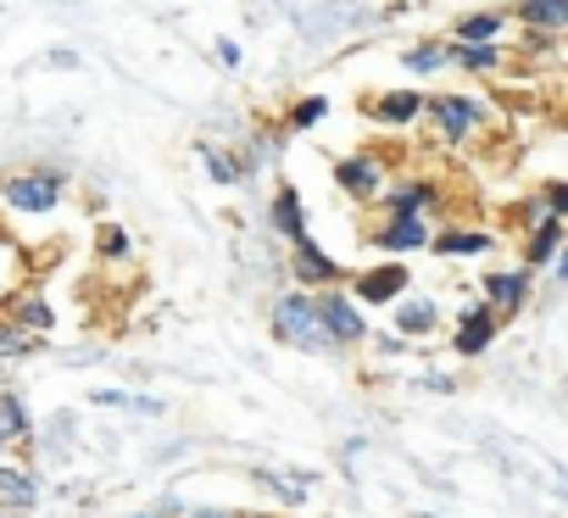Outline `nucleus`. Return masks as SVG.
Listing matches in <instances>:
<instances>
[{
    "instance_id": "obj_1",
    "label": "nucleus",
    "mask_w": 568,
    "mask_h": 518,
    "mask_svg": "<svg viewBox=\"0 0 568 518\" xmlns=\"http://www.w3.org/2000/svg\"><path fill=\"white\" fill-rule=\"evenodd\" d=\"M267 329H273V341H284L291 352H307V357H329V352H341L335 335H329V324H324L318 296L302 291V285H291V291H278V296H273V307H267Z\"/></svg>"
},
{
    "instance_id": "obj_2",
    "label": "nucleus",
    "mask_w": 568,
    "mask_h": 518,
    "mask_svg": "<svg viewBox=\"0 0 568 518\" xmlns=\"http://www.w3.org/2000/svg\"><path fill=\"white\" fill-rule=\"evenodd\" d=\"M62 190H68V173L62 167H34V173H18V179L0 184V206L40 217V212H57L62 206Z\"/></svg>"
},
{
    "instance_id": "obj_3",
    "label": "nucleus",
    "mask_w": 568,
    "mask_h": 518,
    "mask_svg": "<svg viewBox=\"0 0 568 518\" xmlns=\"http://www.w3.org/2000/svg\"><path fill=\"white\" fill-rule=\"evenodd\" d=\"M485 118H490V112H485L479 95H452V90L429 95V123H435V134H440L446 145H463L468 134H479Z\"/></svg>"
},
{
    "instance_id": "obj_4",
    "label": "nucleus",
    "mask_w": 568,
    "mask_h": 518,
    "mask_svg": "<svg viewBox=\"0 0 568 518\" xmlns=\"http://www.w3.org/2000/svg\"><path fill=\"white\" fill-rule=\"evenodd\" d=\"M318 296V307H324V324H329V335H335V346L341 352H357V346H368L374 335H368V313H363V302L341 285V291H313Z\"/></svg>"
},
{
    "instance_id": "obj_5",
    "label": "nucleus",
    "mask_w": 568,
    "mask_h": 518,
    "mask_svg": "<svg viewBox=\"0 0 568 518\" xmlns=\"http://www.w3.org/2000/svg\"><path fill=\"white\" fill-rule=\"evenodd\" d=\"M335 184L352 195V201H379L390 190V162L379 151H352L335 162Z\"/></svg>"
},
{
    "instance_id": "obj_6",
    "label": "nucleus",
    "mask_w": 568,
    "mask_h": 518,
    "mask_svg": "<svg viewBox=\"0 0 568 518\" xmlns=\"http://www.w3.org/2000/svg\"><path fill=\"white\" fill-rule=\"evenodd\" d=\"M291 274H296L302 291H341L346 285V263H335V256L313 234L291 245Z\"/></svg>"
},
{
    "instance_id": "obj_7",
    "label": "nucleus",
    "mask_w": 568,
    "mask_h": 518,
    "mask_svg": "<svg viewBox=\"0 0 568 518\" xmlns=\"http://www.w3.org/2000/svg\"><path fill=\"white\" fill-rule=\"evenodd\" d=\"M407 263L402 256H385V263H374V268H363V274H352V296L363 302V307H396L402 296H407Z\"/></svg>"
},
{
    "instance_id": "obj_8",
    "label": "nucleus",
    "mask_w": 568,
    "mask_h": 518,
    "mask_svg": "<svg viewBox=\"0 0 568 518\" xmlns=\"http://www.w3.org/2000/svg\"><path fill=\"white\" fill-rule=\"evenodd\" d=\"M496 335H501V313L479 296V302H468L463 313H457V329H452V352L457 357H485L490 346H496Z\"/></svg>"
},
{
    "instance_id": "obj_9",
    "label": "nucleus",
    "mask_w": 568,
    "mask_h": 518,
    "mask_svg": "<svg viewBox=\"0 0 568 518\" xmlns=\"http://www.w3.org/2000/svg\"><path fill=\"white\" fill-rule=\"evenodd\" d=\"M374 206H379V217H429V212H440V184L435 179H396Z\"/></svg>"
},
{
    "instance_id": "obj_10",
    "label": "nucleus",
    "mask_w": 568,
    "mask_h": 518,
    "mask_svg": "<svg viewBox=\"0 0 568 518\" xmlns=\"http://www.w3.org/2000/svg\"><path fill=\"white\" fill-rule=\"evenodd\" d=\"M479 296L501 313V318H513V313H524V302L535 296V268H490L485 274V285H479Z\"/></svg>"
},
{
    "instance_id": "obj_11",
    "label": "nucleus",
    "mask_w": 568,
    "mask_h": 518,
    "mask_svg": "<svg viewBox=\"0 0 568 518\" xmlns=\"http://www.w3.org/2000/svg\"><path fill=\"white\" fill-rule=\"evenodd\" d=\"M374 251L385 256H407V251H429L435 245V223L429 217H385L374 234H368Z\"/></svg>"
},
{
    "instance_id": "obj_12",
    "label": "nucleus",
    "mask_w": 568,
    "mask_h": 518,
    "mask_svg": "<svg viewBox=\"0 0 568 518\" xmlns=\"http://www.w3.org/2000/svg\"><path fill=\"white\" fill-rule=\"evenodd\" d=\"M368 118L379 129H413L418 118H429V95H418V90H385V95L368 101Z\"/></svg>"
},
{
    "instance_id": "obj_13",
    "label": "nucleus",
    "mask_w": 568,
    "mask_h": 518,
    "mask_svg": "<svg viewBox=\"0 0 568 518\" xmlns=\"http://www.w3.org/2000/svg\"><path fill=\"white\" fill-rule=\"evenodd\" d=\"M562 245H568V223L562 217H540L535 228H524V268H551L557 256H562Z\"/></svg>"
},
{
    "instance_id": "obj_14",
    "label": "nucleus",
    "mask_w": 568,
    "mask_h": 518,
    "mask_svg": "<svg viewBox=\"0 0 568 518\" xmlns=\"http://www.w3.org/2000/svg\"><path fill=\"white\" fill-rule=\"evenodd\" d=\"M267 223H273V234L278 240H307V206H302V190L296 184H278L273 190V201H267Z\"/></svg>"
},
{
    "instance_id": "obj_15",
    "label": "nucleus",
    "mask_w": 568,
    "mask_h": 518,
    "mask_svg": "<svg viewBox=\"0 0 568 518\" xmlns=\"http://www.w3.org/2000/svg\"><path fill=\"white\" fill-rule=\"evenodd\" d=\"M440 329V302L435 296H402L396 302V335L402 341H424Z\"/></svg>"
},
{
    "instance_id": "obj_16",
    "label": "nucleus",
    "mask_w": 568,
    "mask_h": 518,
    "mask_svg": "<svg viewBox=\"0 0 568 518\" xmlns=\"http://www.w3.org/2000/svg\"><path fill=\"white\" fill-rule=\"evenodd\" d=\"M513 18L524 34H568V0H518Z\"/></svg>"
},
{
    "instance_id": "obj_17",
    "label": "nucleus",
    "mask_w": 568,
    "mask_h": 518,
    "mask_svg": "<svg viewBox=\"0 0 568 518\" xmlns=\"http://www.w3.org/2000/svg\"><path fill=\"white\" fill-rule=\"evenodd\" d=\"M0 501L29 512L40 501V474L34 468H18V463H0Z\"/></svg>"
},
{
    "instance_id": "obj_18",
    "label": "nucleus",
    "mask_w": 568,
    "mask_h": 518,
    "mask_svg": "<svg viewBox=\"0 0 568 518\" xmlns=\"http://www.w3.org/2000/svg\"><path fill=\"white\" fill-rule=\"evenodd\" d=\"M496 245L490 228H435V256H485Z\"/></svg>"
},
{
    "instance_id": "obj_19",
    "label": "nucleus",
    "mask_w": 568,
    "mask_h": 518,
    "mask_svg": "<svg viewBox=\"0 0 568 518\" xmlns=\"http://www.w3.org/2000/svg\"><path fill=\"white\" fill-rule=\"evenodd\" d=\"M501 29H507V12H468L452 23V40L457 45H496Z\"/></svg>"
},
{
    "instance_id": "obj_20",
    "label": "nucleus",
    "mask_w": 568,
    "mask_h": 518,
    "mask_svg": "<svg viewBox=\"0 0 568 518\" xmlns=\"http://www.w3.org/2000/svg\"><path fill=\"white\" fill-rule=\"evenodd\" d=\"M95 407H118V413H140V418H162L168 402L162 396H134V390H90Z\"/></svg>"
},
{
    "instance_id": "obj_21",
    "label": "nucleus",
    "mask_w": 568,
    "mask_h": 518,
    "mask_svg": "<svg viewBox=\"0 0 568 518\" xmlns=\"http://www.w3.org/2000/svg\"><path fill=\"white\" fill-rule=\"evenodd\" d=\"M0 435H7V440H29V435H34L29 402H23L18 390H0Z\"/></svg>"
},
{
    "instance_id": "obj_22",
    "label": "nucleus",
    "mask_w": 568,
    "mask_h": 518,
    "mask_svg": "<svg viewBox=\"0 0 568 518\" xmlns=\"http://www.w3.org/2000/svg\"><path fill=\"white\" fill-rule=\"evenodd\" d=\"M256 485H267L278 501H307V490H313V474H278V468H256Z\"/></svg>"
},
{
    "instance_id": "obj_23",
    "label": "nucleus",
    "mask_w": 568,
    "mask_h": 518,
    "mask_svg": "<svg viewBox=\"0 0 568 518\" xmlns=\"http://www.w3.org/2000/svg\"><path fill=\"white\" fill-rule=\"evenodd\" d=\"M452 62L463 68V73H501V45H457L452 40Z\"/></svg>"
},
{
    "instance_id": "obj_24",
    "label": "nucleus",
    "mask_w": 568,
    "mask_h": 518,
    "mask_svg": "<svg viewBox=\"0 0 568 518\" xmlns=\"http://www.w3.org/2000/svg\"><path fill=\"white\" fill-rule=\"evenodd\" d=\"M402 68H407V73H446V68H452V45L424 40V45H413V51L402 57Z\"/></svg>"
},
{
    "instance_id": "obj_25",
    "label": "nucleus",
    "mask_w": 568,
    "mask_h": 518,
    "mask_svg": "<svg viewBox=\"0 0 568 518\" xmlns=\"http://www.w3.org/2000/svg\"><path fill=\"white\" fill-rule=\"evenodd\" d=\"M329 118V101L324 95H302L291 112H284V134H307V129H318Z\"/></svg>"
},
{
    "instance_id": "obj_26",
    "label": "nucleus",
    "mask_w": 568,
    "mask_h": 518,
    "mask_svg": "<svg viewBox=\"0 0 568 518\" xmlns=\"http://www.w3.org/2000/svg\"><path fill=\"white\" fill-rule=\"evenodd\" d=\"M12 324H23L29 335H51L57 313H51V302H45V296H23V302L12 307Z\"/></svg>"
},
{
    "instance_id": "obj_27",
    "label": "nucleus",
    "mask_w": 568,
    "mask_h": 518,
    "mask_svg": "<svg viewBox=\"0 0 568 518\" xmlns=\"http://www.w3.org/2000/svg\"><path fill=\"white\" fill-rule=\"evenodd\" d=\"M201 162H206V179H217V184H240V179H245V162H240L234 151H212V145H201Z\"/></svg>"
},
{
    "instance_id": "obj_28",
    "label": "nucleus",
    "mask_w": 568,
    "mask_h": 518,
    "mask_svg": "<svg viewBox=\"0 0 568 518\" xmlns=\"http://www.w3.org/2000/svg\"><path fill=\"white\" fill-rule=\"evenodd\" d=\"M95 245H101V256H106V263H129V228L123 223H101V234H95Z\"/></svg>"
},
{
    "instance_id": "obj_29",
    "label": "nucleus",
    "mask_w": 568,
    "mask_h": 518,
    "mask_svg": "<svg viewBox=\"0 0 568 518\" xmlns=\"http://www.w3.org/2000/svg\"><path fill=\"white\" fill-rule=\"evenodd\" d=\"M540 201H546V212H551V217H562V223H568V179L546 184V190H540Z\"/></svg>"
},
{
    "instance_id": "obj_30",
    "label": "nucleus",
    "mask_w": 568,
    "mask_h": 518,
    "mask_svg": "<svg viewBox=\"0 0 568 518\" xmlns=\"http://www.w3.org/2000/svg\"><path fill=\"white\" fill-rule=\"evenodd\" d=\"M217 62H223V68H240V45H234V40H217Z\"/></svg>"
},
{
    "instance_id": "obj_31",
    "label": "nucleus",
    "mask_w": 568,
    "mask_h": 518,
    "mask_svg": "<svg viewBox=\"0 0 568 518\" xmlns=\"http://www.w3.org/2000/svg\"><path fill=\"white\" fill-rule=\"evenodd\" d=\"M551 280L568 291V245H562V256H557V263H551Z\"/></svg>"
},
{
    "instance_id": "obj_32",
    "label": "nucleus",
    "mask_w": 568,
    "mask_h": 518,
    "mask_svg": "<svg viewBox=\"0 0 568 518\" xmlns=\"http://www.w3.org/2000/svg\"><path fill=\"white\" fill-rule=\"evenodd\" d=\"M402 352H407V341H396V335H390V341H379V357H402Z\"/></svg>"
},
{
    "instance_id": "obj_33",
    "label": "nucleus",
    "mask_w": 568,
    "mask_h": 518,
    "mask_svg": "<svg viewBox=\"0 0 568 518\" xmlns=\"http://www.w3.org/2000/svg\"><path fill=\"white\" fill-rule=\"evenodd\" d=\"M418 385H424V390H452V379H446V374H424Z\"/></svg>"
},
{
    "instance_id": "obj_34",
    "label": "nucleus",
    "mask_w": 568,
    "mask_h": 518,
    "mask_svg": "<svg viewBox=\"0 0 568 518\" xmlns=\"http://www.w3.org/2000/svg\"><path fill=\"white\" fill-rule=\"evenodd\" d=\"M190 518H229V512H217V507H195Z\"/></svg>"
},
{
    "instance_id": "obj_35",
    "label": "nucleus",
    "mask_w": 568,
    "mask_h": 518,
    "mask_svg": "<svg viewBox=\"0 0 568 518\" xmlns=\"http://www.w3.org/2000/svg\"><path fill=\"white\" fill-rule=\"evenodd\" d=\"M0 518H18V507H7V501H0Z\"/></svg>"
},
{
    "instance_id": "obj_36",
    "label": "nucleus",
    "mask_w": 568,
    "mask_h": 518,
    "mask_svg": "<svg viewBox=\"0 0 568 518\" xmlns=\"http://www.w3.org/2000/svg\"><path fill=\"white\" fill-rule=\"evenodd\" d=\"M7 446H12V440H7V435H0V463H7Z\"/></svg>"
},
{
    "instance_id": "obj_37",
    "label": "nucleus",
    "mask_w": 568,
    "mask_h": 518,
    "mask_svg": "<svg viewBox=\"0 0 568 518\" xmlns=\"http://www.w3.org/2000/svg\"><path fill=\"white\" fill-rule=\"evenodd\" d=\"M129 518H162V512H129Z\"/></svg>"
}]
</instances>
